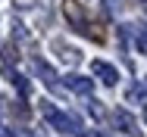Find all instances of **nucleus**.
Instances as JSON below:
<instances>
[{"label":"nucleus","instance_id":"obj_1","mask_svg":"<svg viewBox=\"0 0 147 137\" xmlns=\"http://www.w3.org/2000/svg\"><path fill=\"white\" fill-rule=\"evenodd\" d=\"M41 115L47 118V125L53 131H59V134H66V137H82V122L75 115H66L63 109H57L53 103L41 100Z\"/></svg>","mask_w":147,"mask_h":137},{"label":"nucleus","instance_id":"obj_2","mask_svg":"<svg viewBox=\"0 0 147 137\" xmlns=\"http://www.w3.org/2000/svg\"><path fill=\"white\" fill-rule=\"evenodd\" d=\"M63 13H66V19L72 22V28H75L78 34H88L91 37V25H88V19H85V13L78 9L75 0H66V3H63Z\"/></svg>","mask_w":147,"mask_h":137},{"label":"nucleus","instance_id":"obj_3","mask_svg":"<svg viewBox=\"0 0 147 137\" xmlns=\"http://www.w3.org/2000/svg\"><path fill=\"white\" fill-rule=\"evenodd\" d=\"M113 125H116V131H122V134H128V137H141L138 118H135L128 109H116L113 112Z\"/></svg>","mask_w":147,"mask_h":137},{"label":"nucleus","instance_id":"obj_4","mask_svg":"<svg viewBox=\"0 0 147 137\" xmlns=\"http://www.w3.org/2000/svg\"><path fill=\"white\" fill-rule=\"evenodd\" d=\"M91 72L107 84V87H113V84L119 81V69H116V65H110V62H103V59H94V62H91Z\"/></svg>","mask_w":147,"mask_h":137},{"label":"nucleus","instance_id":"obj_5","mask_svg":"<svg viewBox=\"0 0 147 137\" xmlns=\"http://www.w3.org/2000/svg\"><path fill=\"white\" fill-rule=\"evenodd\" d=\"M66 87L69 90H75V94H82V97H91L94 94V81L91 78H85V75H66Z\"/></svg>","mask_w":147,"mask_h":137},{"label":"nucleus","instance_id":"obj_6","mask_svg":"<svg viewBox=\"0 0 147 137\" xmlns=\"http://www.w3.org/2000/svg\"><path fill=\"white\" fill-rule=\"evenodd\" d=\"M31 69H34L38 75H41V81L47 84L50 90H59V84H57V72H53V69H50V65H47L44 59H31Z\"/></svg>","mask_w":147,"mask_h":137},{"label":"nucleus","instance_id":"obj_7","mask_svg":"<svg viewBox=\"0 0 147 137\" xmlns=\"http://www.w3.org/2000/svg\"><path fill=\"white\" fill-rule=\"evenodd\" d=\"M125 97H128V103H141V106H144L147 103V84H131Z\"/></svg>","mask_w":147,"mask_h":137},{"label":"nucleus","instance_id":"obj_8","mask_svg":"<svg viewBox=\"0 0 147 137\" xmlns=\"http://www.w3.org/2000/svg\"><path fill=\"white\" fill-rule=\"evenodd\" d=\"M6 78L16 84V87H19V94H22V97H28V81H25V78H22V75L13 69V65H6Z\"/></svg>","mask_w":147,"mask_h":137},{"label":"nucleus","instance_id":"obj_9","mask_svg":"<svg viewBox=\"0 0 147 137\" xmlns=\"http://www.w3.org/2000/svg\"><path fill=\"white\" fill-rule=\"evenodd\" d=\"M57 50H59V59H63V62H69V65L82 62V53H78V50H72V47H63V44H57Z\"/></svg>","mask_w":147,"mask_h":137},{"label":"nucleus","instance_id":"obj_10","mask_svg":"<svg viewBox=\"0 0 147 137\" xmlns=\"http://www.w3.org/2000/svg\"><path fill=\"white\" fill-rule=\"evenodd\" d=\"M0 137H16V134H13V131H9L6 125H0Z\"/></svg>","mask_w":147,"mask_h":137},{"label":"nucleus","instance_id":"obj_11","mask_svg":"<svg viewBox=\"0 0 147 137\" xmlns=\"http://www.w3.org/2000/svg\"><path fill=\"white\" fill-rule=\"evenodd\" d=\"M85 137H103V134H97V131H91V134H85Z\"/></svg>","mask_w":147,"mask_h":137},{"label":"nucleus","instance_id":"obj_12","mask_svg":"<svg viewBox=\"0 0 147 137\" xmlns=\"http://www.w3.org/2000/svg\"><path fill=\"white\" fill-rule=\"evenodd\" d=\"M141 6H144V9H147V0H141Z\"/></svg>","mask_w":147,"mask_h":137},{"label":"nucleus","instance_id":"obj_13","mask_svg":"<svg viewBox=\"0 0 147 137\" xmlns=\"http://www.w3.org/2000/svg\"><path fill=\"white\" fill-rule=\"evenodd\" d=\"M144 118H147V106H144Z\"/></svg>","mask_w":147,"mask_h":137},{"label":"nucleus","instance_id":"obj_14","mask_svg":"<svg viewBox=\"0 0 147 137\" xmlns=\"http://www.w3.org/2000/svg\"><path fill=\"white\" fill-rule=\"evenodd\" d=\"M144 34H147V28H144Z\"/></svg>","mask_w":147,"mask_h":137}]
</instances>
